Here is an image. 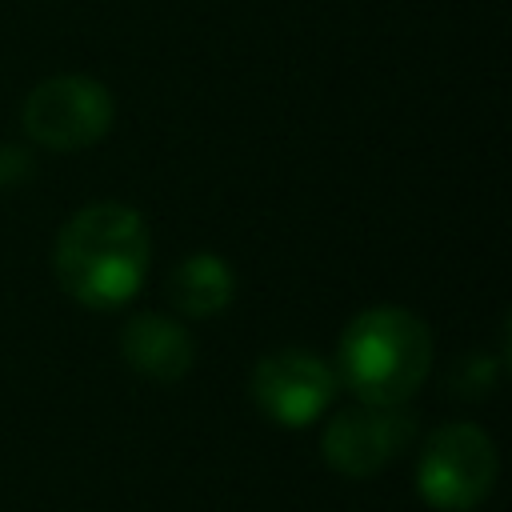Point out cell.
<instances>
[{"label": "cell", "mask_w": 512, "mask_h": 512, "mask_svg": "<svg viewBox=\"0 0 512 512\" xmlns=\"http://www.w3.org/2000/svg\"><path fill=\"white\" fill-rule=\"evenodd\" d=\"M148 272V224L128 204H92L76 212L56 244V276L88 308L132 300Z\"/></svg>", "instance_id": "obj_1"}, {"label": "cell", "mask_w": 512, "mask_h": 512, "mask_svg": "<svg viewBox=\"0 0 512 512\" xmlns=\"http://www.w3.org/2000/svg\"><path fill=\"white\" fill-rule=\"evenodd\" d=\"M432 368V336L408 308H368L340 336V372L364 404H404Z\"/></svg>", "instance_id": "obj_2"}, {"label": "cell", "mask_w": 512, "mask_h": 512, "mask_svg": "<svg viewBox=\"0 0 512 512\" xmlns=\"http://www.w3.org/2000/svg\"><path fill=\"white\" fill-rule=\"evenodd\" d=\"M496 472L500 456L480 424H444L420 448L416 492L436 512H472L488 500Z\"/></svg>", "instance_id": "obj_3"}, {"label": "cell", "mask_w": 512, "mask_h": 512, "mask_svg": "<svg viewBox=\"0 0 512 512\" xmlns=\"http://www.w3.org/2000/svg\"><path fill=\"white\" fill-rule=\"evenodd\" d=\"M416 440V416L404 404H352L336 412L320 436V452L332 472L368 480L400 460Z\"/></svg>", "instance_id": "obj_4"}, {"label": "cell", "mask_w": 512, "mask_h": 512, "mask_svg": "<svg viewBox=\"0 0 512 512\" xmlns=\"http://www.w3.org/2000/svg\"><path fill=\"white\" fill-rule=\"evenodd\" d=\"M24 132L56 152H76L96 144L112 124V96L88 76H52L36 84L24 100Z\"/></svg>", "instance_id": "obj_5"}, {"label": "cell", "mask_w": 512, "mask_h": 512, "mask_svg": "<svg viewBox=\"0 0 512 512\" xmlns=\"http://www.w3.org/2000/svg\"><path fill=\"white\" fill-rule=\"evenodd\" d=\"M336 388H340L336 368L304 348H280V352L264 356L248 380L256 408L284 428L312 424L332 404Z\"/></svg>", "instance_id": "obj_6"}, {"label": "cell", "mask_w": 512, "mask_h": 512, "mask_svg": "<svg viewBox=\"0 0 512 512\" xmlns=\"http://www.w3.org/2000/svg\"><path fill=\"white\" fill-rule=\"evenodd\" d=\"M120 352L132 364V372H140L144 380H160L172 384L192 368V336L156 312H140L124 324L120 332Z\"/></svg>", "instance_id": "obj_7"}, {"label": "cell", "mask_w": 512, "mask_h": 512, "mask_svg": "<svg viewBox=\"0 0 512 512\" xmlns=\"http://www.w3.org/2000/svg\"><path fill=\"white\" fill-rule=\"evenodd\" d=\"M168 292L184 316H196V320L216 316L232 304V268L212 252H196L172 272Z\"/></svg>", "instance_id": "obj_8"}, {"label": "cell", "mask_w": 512, "mask_h": 512, "mask_svg": "<svg viewBox=\"0 0 512 512\" xmlns=\"http://www.w3.org/2000/svg\"><path fill=\"white\" fill-rule=\"evenodd\" d=\"M28 172H32V160H28V152H24V148H12V144H4V148H0V188H12V184H20Z\"/></svg>", "instance_id": "obj_9"}]
</instances>
